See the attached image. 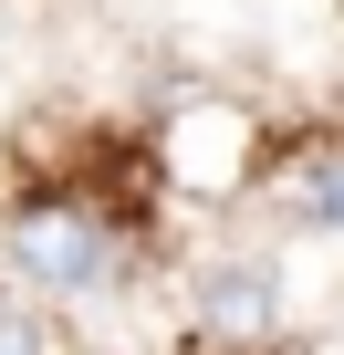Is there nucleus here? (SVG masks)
Masks as SVG:
<instances>
[{
	"label": "nucleus",
	"mask_w": 344,
	"mask_h": 355,
	"mask_svg": "<svg viewBox=\"0 0 344 355\" xmlns=\"http://www.w3.org/2000/svg\"><path fill=\"white\" fill-rule=\"evenodd\" d=\"M271 324H282V272L271 261H219L199 282V334L209 345L251 355V345H271Z\"/></svg>",
	"instance_id": "f03ea898"
},
{
	"label": "nucleus",
	"mask_w": 344,
	"mask_h": 355,
	"mask_svg": "<svg viewBox=\"0 0 344 355\" xmlns=\"http://www.w3.org/2000/svg\"><path fill=\"white\" fill-rule=\"evenodd\" d=\"M0 355H53V324H42L21 293H0Z\"/></svg>",
	"instance_id": "20e7f679"
},
{
	"label": "nucleus",
	"mask_w": 344,
	"mask_h": 355,
	"mask_svg": "<svg viewBox=\"0 0 344 355\" xmlns=\"http://www.w3.org/2000/svg\"><path fill=\"white\" fill-rule=\"evenodd\" d=\"M0 261H11L32 293H94V282H115V230L84 199H32V209H11V230H0Z\"/></svg>",
	"instance_id": "f257e3e1"
},
{
	"label": "nucleus",
	"mask_w": 344,
	"mask_h": 355,
	"mask_svg": "<svg viewBox=\"0 0 344 355\" xmlns=\"http://www.w3.org/2000/svg\"><path fill=\"white\" fill-rule=\"evenodd\" d=\"M292 209H302L313 230H344V157H313V167L292 178Z\"/></svg>",
	"instance_id": "7ed1b4c3"
}]
</instances>
